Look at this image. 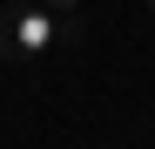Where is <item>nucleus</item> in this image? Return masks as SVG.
<instances>
[{
    "instance_id": "nucleus-2",
    "label": "nucleus",
    "mask_w": 155,
    "mask_h": 149,
    "mask_svg": "<svg viewBox=\"0 0 155 149\" xmlns=\"http://www.w3.org/2000/svg\"><path fill=\"white\" fill-rule=\"evenodd\" d=\"M47 7H54V14H74V7H81V0H47Z\"/></svg>"
},
{
    "instance_id": "nucleus-1",
    "label": "nucleus",
    "mask_w": 155,
    "mask_h": 149,
    "mask_svg": "<svg viewBox=\"0 0 155 149\" xmlns=\"http://www.w3.org/2000/svg\"><path fill=\"white\" fill-rule=\"evenodd\" d=\"M61 41V14L47 0H14L0 7V61H34Z\"/></svg>"
},
{
    "instance_id": "nucleus-3",
    "label": "nucleus",
    "mask_w": 155,
    "mask_h": 149,
    "mask_svg": "<svg viewBox=\"0 0 155 149\" xmlns=\"http://www.w3.org/2000/svg\"><path fill=\"white\" fill-rule=\"evenodd\" d=\"M148 7H155V0H148Z\"/></svg>"
}]
</instances>
